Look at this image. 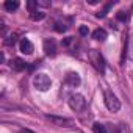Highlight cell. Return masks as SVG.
<instances>
[{
  "label": "cell",
  "instance_id": "6da1fadb",
  "mask_svg": "<svg viewBox=\"0 0 133 133\" xmlns=\"http://www.w3.org/2000/svg\"><path fill=\"white\" fill-rule=\"evenodd\" d=\"M103 99H105V105H107V108L111 111V113H116V111H119L121 110V100L116 97V94L113 92V91H105V94H103Z\"/></svg>",
  "mask_w": 133,
  "mask_h": 133
},
{
  "label": "cell",
  "instance_id": "7a4b0ae2",
  "mask_svg": "<svg viewBox=\"0 0 133 133\" xmlns=\"http://www.w3.org/2000/svg\"><path fill=\"white\" fill-rule=\"evenodd\" d=\"M33 85L38 91H47L52 86V80L45 74H35L33 75Z\"/></svg>",
  "mask_w": 133,
  "mask_h": 133
},
{
  "label": "cell",
  "instance_id": "3957f363",
  "mask_svg": "<svg viewBox=\"0 0 133 133\" xmlns=\"http://www.w3.org/2000/svg\"><path fill=\"white\" fill-rule=\"evenodd\" d=\"M89 58H91V61H92V64H94V68H96L100 74H103V72H105V68H107V63H105L103 56H102L99 52L92 50V52L89 53Z\"/></svg>",
  "mask_w": 133,
  "mask_h": 133
},
{
  "label": "cell",
  "instance_id": "277c9868",
  "mask_svg": "<svg viewBox=\"0 0 133 133\" xmlns=\"http://www.w3.org/2000/svg\"><path fill=\"white\" fill-rule=\"evenodd\" d=\"M69 107L74 111H82L86 107V100H85V97L82 94H72L69 97Z\"/></svg>",
  "mask_w": 133,
  "mask_h": 133
},
{
  "label": "cell",
  "instance_id": "5b68a950",
  "mask_svg": "<svg viewBox=\"0 0 133 133\" xmlns=\"http://www.w3.org/2000/svg\"><path fill=\"white\" fill-rule=\"evenodd\" d=\"M45 119L50 121V122H53V124H56V125H61V127H69L72 124L71 119L63 117V116H56V114H45Z\"/></svg>",
  "mask_w": 133,
  "mask_h": 133
},
{
  "label": "cell",
  "instance_id": "8992f818",
  "mask_svg": "<svg viewBox=\"0 0 133 133\" xmlns=\"http://www.w3.org/2000/svg\"><path fill=\"white\" fill-rule=\"evenodd\" d=\"M44 52L49 56H53L56 53V44H55L53 39H45L44 41Z\"/></svg>",
  "mask_w": 133,
  "mask_h": 133
},
{
  "label": "cell",
  "instance_id": "52a82bcc",
  "mask_svg": "<svg viewBox=\"0 0 133 133\" xmlns=\"http://www.w3.org/2000/svg\"><path fill=\"white\" fill-rule=\"evenodd\" d=\"M66 82H68V85L77 88V86L82 83V78H80V75H78L77 72H69L68 75H66Z\"/></svg>",
  "mask_w": 133,
  "mask_h": 133
},
{
  "label": "cell",
  "instance_id": "ba28073f",
  "mask_svg": "<svg viewBox=\"0 0 133 133\" xmlns=\"http://www.w3.org/2000/svg\"><path fill=\"white\" fill-rule=\"evenodd\" d=\"M21 52L25 53V55H31L33 53V44L28 39H25V38L21 41Z\"/></svg>",
  "mask_w": 133,
  "mask_h": 133
},
{
  "label": "cell",
  "instance_id": "9c48e42d",
  "mask_svg": "<svg viewBox=\"0 0 133 133\" xmlns=\"http://www.w3.org/2000/svg\"><path fill=\"white\" fill-rule=\"evenodd\" d=\"M11 68H13L14 71H17V72H21V71L27 69V63H25L22 58H16L14 61H11Z\"/></svg>",
  "mask_w": 133,
  "mask_h": 133
},
{
  "label": "cell",
  "instance_id": "30bf717a",
  "mask_svg": "<svg viewBox=\"0 0 133 133\" xmlns=\"http://www.w3.org/2000/svg\"><path fill=\"white\" fill-rule=\"evenodd\" d=\"M107 31L103 30V28H97V30H94L92 31V38L96 39V41H100V42H103L105 39H107Z\"/></svg>",
  "mask_w": 133,
  "mask_h": 133
},
{
  "label": "cell",
  "instance_id": "8fae6325",
  "mask_svg": "<svg viewBox=\"0 0 133 133\" xmlns=\"http://www.w3.org/2000/svg\"><path fill=\"white\" fill-rule=\"evenodd\" d=\"M3 8H5L6 11L13 13V11H16V10L19 8V2H17V0H6V2L3 3Z\"/></svg>",
  "mask_w": 133,
  "mask_h": 133
},
{
  "label": "cell",
  "instance_id": "7c38bea8",
  "mask_svg": "<svg viewBox=\"0 0 133 133\" xmlns=\"http://www.w3.org/2000/svg\"><path fill=\"white\" fill-rule=\"evenodd\" d=\"M3 42H5L6 45H14V44L17 42V35H16V33H10V35L3 39Z\"/></svg>",
  "mask_w": 133,
  "mask_h": 133
},
{
  "label": "cell",
  "instance_id": "4fadbf2b",
  "mask_svg": "<svg viewBox=\"0 0 133 133\" xmlns=\"http://www.w3.org/2000/svg\"><path fill=\"white\" fill-rule=\"evenodd\" d=\"M44 17H45V13H42V11H38V10H36V11L30 13V19L35 21V22H36V21H42Z\"/></svg>",
  "mask_w": 133,
  "mask_h": 133
},
{
  "label": "cell",
  "instance_id": "5bb4252c",
  "mask_svg": "<svg viewBox=\"0 0 133 133\" xmlns=\"http://www.w3.org/2000/svg\"><path fill=\"white\" fill-rule=\"evenodd\" d=\"M92 130H94V133H108L107 128H105V125L103 124H99V122H96L92 125Z\"/></svg>",
  "mask_w": 133,
  "mask_h": 133
},
{
  "label": "cell",
  "instance_id": "9a60e30c",
  "mask_svg": "<svg viewBox=\"0 0 133 133\" xmlns=\"http://www.w3.org/2000/svg\"><path fill=\"white\" fill-rule=\"evenodd\" d=\"M116 19H117V21H121V22H127V21H128V14H127L125 11H117Z\"/></svg>",
  "mask_w": 133,
  "mask_h": 133
},
{
  "label": "cell",
  "instance_id": "2e32d148",
  "mask_svg": "<svg viewBox=\"0 0 133 133\" xmlns=\"http://www.w3.org/2000/svg\"><path fill=\"white\" fill-rule=\"evenodd\" d=\"M113 3H114V2H113ZM113 3H108V5H107V6H105V8H103V10H102L100 13H97V14H96V17H99V19L105 17V16H107V13H108V10L111 8V5H113Z\"/></svg>",
  "mask_w": 133,
  "mask_h": 133
},
{
  "label": "cell",
  "instance_id": "e0dca14e",
  "mask_svg": "<svg viewBox=\"0 0 133 133\" xmlns=\"http://www.w3.org/2000/svg\"><path fill=\"white\" fill-rule=\"evenodd\" d=\"M53 28H55V31H58V33H64L66 30H68V27H66L64 24H61V22H56Z\"/></svg>",
  "mask_w": 133,
  "mask_h": 133
},
{
  "label": "cell",
  "instance_id": "ac0fdd59",
  "mask_svg": "<svg viewBox=\"0 0 133 133\" xmlns=\"http://www.w3.org/2000/svg\"><path fill=\"white\" fill-rule=\"evenodd\" d=\"M78 33H80L82 36H88V33H89V28H88L86 25H82V27L78 28Z\"/></svg>",
  "mask_w": 133,
  "mask_h": 133
},
{
  "label": "cell",
  "instance_id": "d6986e66",
  "mask_svg": "<svg viewBox=\"0 0 133 133\" xmlns=\"http://www.w3.org/2000/svg\"><path fill=\"white\" fill-rule=\"evenodd\" d=\"M125 55H127V39H125V42H124V50H122V55H121V64H124Z\"/></svg>",
  "mask_w": 133,
  "mask_h": 133
},
{
  "label": "cell",
  "instance_id": "ffe728a7",
  "mask_svg": "<svg viewBox=\"0 0 133 133\" xmlns=\"http://www.w3.org/2000/svg\"><path fill=\"white\" fill-rule=\"evenodd\" d=\"M27 6H28L30 13H33V11H36V10H35V6H38V2H33V0H30V2L27 3Z\"/></svg>",
  "mask_w": 133,
  "mask_h": 133
},
{
  "label": "cell",
  "instance_id": "44dd1931",
  "mask_svg": "<svg viewBox=\"0 0 133 133\" xmlns=\"http://www.w3.org/2000/svg\"><path fill=\"white\" fill-rule=\"evenodd\" d=\"M72 41H74V38H71V36H69V38H64L61 44H63L64 47H68V45H71V44H72Z\"/></svg>",
  "mask_w": 133,
  "mask_h": 133
},
{
  "label": "cell",
  "instance_id": "7402d4cb",
  "mask_svg": "<svg viewBox=\"0 0 133 133\" xmlns=\"http://www.w3.org/2000/svg\"><path fill=\"white\" fill-rule=\"evenodd\" d=\"M0 61H2V63L5 61V53H0Z\"/></svg>",
  "mask_w": 133,
  "mask_h": 133
},
{
  "label": "cell",
  "instance_id": "603a6c76",
  "mask_svg": "<svg viewBox=\"0 0 133 133\" xmlns=\"http://www.w3.org/2000/svg\"><path fill=\"white\" fill-rule=\"evenodd\" d=\"M88 3H89V5H96V3H97V0H89Z\"/></svg>",
  "mask_w": 133,
  "mask_h": 133
}]
</instances>
